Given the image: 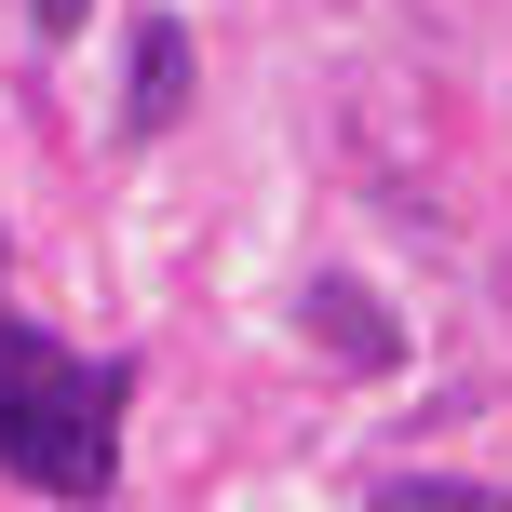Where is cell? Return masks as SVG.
<instances>
[{"mask_svg":"<svg viewBox=\"0 0 512 512\" xmlns=\"http://www.w3.org/2000/svg\"><path fill=\"white\" fill-rule=\"evenodd\" d=\"M0 472L41 499H108L122 486V364H81L41 324H0Z\"/></svg>","mask_w":512,"mask_h":512,"instance_id":"cell-1","label":"cell"},{"mask_svg":"<svg viewBox=\"0 0 512 512\" xmlns=\"http://www.w3.org/2000/svg\"><path fill=\"white\" fill-rule=\"evenodd\" d=\"M310 337H324L337 364H364V378H391V364H405V324H391L364 283H310Z\"/></svg>","mask_w":512,"mask_h":512,"instance_id":"cell-2","label":"cell"},{"mask_svg":"<svg viewBox=\"0 0 512 512\" xmlns=\"http://www.w3.org/2000/svg\"><path fill=\"white\" fill-rule=\"evenodd\" d=\"M135 135H162V122H176V108H189V27H135Z\"/></svg>","mask_w":512,"mask_h":512,"instance_id":"cell-3","label":"cell"},{"mask_svg":"<svg viewBox=\"0 0 512 512\" xmlns=\"http://www.w3.org/2000/svg\"><path fill=\"white\" fill-rule=\"evenodd\" d=\"M27 14H41V27H54V41H68V27H81V14H95V0H27Z\"/></svg>","mask_w":512,"mask_h":512,"instance_id":"cell-5","label":"cell"},{"mask_svg":"<svg viewBox=\"0 0 512 512\" xmlns=\"http://www.w3.org/2000/svg\"><path fill=\"white\" fill-rule=\"evenodd\" d=\"M364 512H512V486H472V472H378Z\"/></svg>","mask_w":512,"mask_h":512,"instance_id":"cell-4","label":"cell"}]
</instances>
